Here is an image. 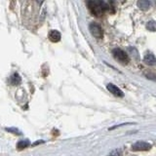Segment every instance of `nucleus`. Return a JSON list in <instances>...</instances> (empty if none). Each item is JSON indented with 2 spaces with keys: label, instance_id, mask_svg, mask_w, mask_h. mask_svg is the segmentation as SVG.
<instances>
[{
  "label": "nucleus",
  "instance_id": "obj_1",
  "mask_svg": "<svg viewBox=\"0 0 156 156\" xmlns=\"http://www.w3.org/2000/svg\"><path fill=\"white\" fill-rule=\"evenodd\" d=\"M87 5L91 13L97 17H101L102 14L110 8L108 4L104 1H88Z\"/></svg>",
  "mask_w": 156,
  "mask_h": 156
},
{
  "label": "nucleus",
  "instance_id": "obj_2",
  "mask_svg": "<svg viewBox=\"0 0 156 156\" xmlns=\"http://www.w3.org/2000/svg\"><path fill=\"white\" fill-rule=\"evenodd\" d=\"M112 53H113L114 58L118 62H120L121 63L127 65V63L129 62V56L127 55L123 50H121V49H119V48H115L114 50L112 51Z\"/></svg>",
  "mask_w": 156,
  "mask_h": 156
},
{
  "label": "nucleus",
  "instance_id": "obj_3",
  "mask_svg": "<svg viewBox=\"0 0 156 156\" xmlns=\"http://www.w3.org/2000/svg\"><path fill=\"white\" fill-rule=\"evenodd\" d=\"M89 27H90L91 33L96 38H98V39L102 38V36H104V31H102V28L101 27L100 24H98L96 23H92Z\"/></svg>",
  "mask_w": 156,
  "mask_h": 156
},
{
  "label": "nucleus",
  "instance_id": "obj_4",
  "mask_svg": "<svg viewBox=\"0 0 156 156\" xmlns=\"http://www.w3.org/2000/svg\"><path fill=\"white\" fill-rule=\"evenodd\" d=\"M150 148H151V144L143 140L138 141V143L132 145V150L133 151H145V150H149Z\"/></svg>",
  "mask_w": 156,
  "mask_h": 156
},
{
  "label": "nucleus",
  "instance_id": "obj_5",
  "mask_svg": "<svg viewBox=\"0 0 156 156\" xmlns=\"http://www.w3.org/2000/svg\"><path fill=\"white\" fill-rule=\"evenodd\" d=\"M106 88H107V90H108L111 94H113L114 96L116 97H119V98H122V97H124V93L122 92L118 87L113 85V84H111V83H109V84H107L106 85Z\"/></svg>",
  "mask_w": 156,
  "mask_h": 156
},
{
  "label": "nucleus",
  "instance_id": "obj_6",
  "mask_svg": "<svg viewBox=\"0 0 156 156\" xmlns=\"http://www.w3.org/2000/svg\"><path fill=\"white\" fill-rule=\"evenodd\" d=\"M144 62L145 65H147V66H154V65H156V58L153 54L148 53L144 56Z\"/></svg>",
  "mask_w": 156,
  "mask_h": 156
},
{
  "label": "nucleus",
  "instance_id": "obj_7",
  "mask_svg": "<svg viewBox=\"0 0 156 156\" xmlns=\"http://www.w3.org/2000/svg\"><path fill=\"white\" fill-rule=\"evenodd\" d=\"M49 39H50L52 42H58L61 40V33L58 30L53 29V30L49 32Z\"/></svg>",
  "mask_w": 156,
  "mask_h": 156
},
{
  "label": "nucleus",
  "instance_id": "obj_8",
  "mask_svg": "<svg viewBox=\"0 0 156 156\" xmlns=\"http://www.w3.org/2000/svg\"><path fill=\"white\" fill-rule=\"evenodd\" d=\"M22 79H21V76H20L18 73H14V74L10 77V83L13 85V86H17L21 83Z\"/></svg>",
  "mask_w": 156,
  "mask_h": 156
},
{
  "label": "nucleus",
  "instance_id": "obj_9",
  "mask_svg": "<svg viewBox=\"0 0 156 156\" xmlns=\"http://www.w3.org/2000/svg\"><path fill=\"white\" fill-rule=\"evenodd\" d=\"M136 5H138V7L140 9V10H147L150 6V2L147 1V0H139L138 2H136Z\"/></svg>",
  "mask_w": 156,
  "mask_h": 156
},
{
  "label": "nucleus",
  "instance_id": "obj_10",
  "mask_svg": "<svg viewBox=\"0 0 156 156\" xmlns=\"http://www.w3.org/2000/svg\"><path fill=\"white\" fill-rule=\"evenodd\" d=\"M30 144V143H29L28 140H20L19 143L17 144V148L18 149H23L27 147V146Z\"/></svg>",
  "mask_w": 156,
  "mask_h": 156
},
{
  "label": "nucleus",
  "instance_id": "obj_11",
  "mask_svg": "<svg viewBox=\"0 0 156 156\" xmlns=\"http://www.w3.org/2000/svg\"><path fill=\"white\" fill-rule=\"evenodd\" d=\"M129 52H130V55L132 56V58H133L135 61H140L139 52L136 51L135 48H133V47H130V48H129Z\"/></svg>",
  "mask_w": 156,
  "mask_h": 156
},
{
  "label": "nucleus",
  "instance_id": "obj_12",
  "mask_svg": "<svg viewBox=\"0 0 156 156\" xmlns=\"http://www.w3.org/2000/svg\"><path fill=\"white\" fill-rule=\"evenodd\" d=\"M146 28L150 31H156V22L149 21L147 23H146Z\"/></svg>",
  "mask_w": 156,
  "mask_h": 156
},
{
  "label": "nucleus",
  "instance_id": "obj_13",
  "mask_svg": "<svg viewBox=\"0 0 156 156\" xmlns=\"http://www.w3.org/2000/svg\"><path fill=\"white\" fill-rule=\"evenodd\" d=\"M123 152H122L121 148H116L113 151H111V153L109 154V156H122Z\"/></svg>",
  "mask_w": 156,
  "mask_h": 156
},
{
  "label": "nucleus",
  "instance_id": "obj_14",
  "mask_svg": "<svg viewBox=\"0 0 156 156\" xmlns=\"http://www.w3.org/2000/svg\"><path fill=\"white\" fill-rule=\"evenodd\" d=\"M6 130L9 131V132H14V134H19V135L21 134L17 129H12V128H11V129H6Z\"/></svg>",
  "mask_w": 156,
  "mask_h": 156
}]
</instances>
